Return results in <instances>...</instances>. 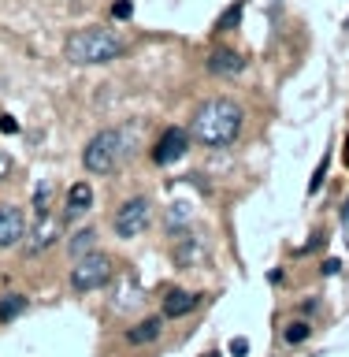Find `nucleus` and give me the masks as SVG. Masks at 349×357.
Here are the masks:
<instances>
[{"instance_id": "f257e3e1", "label": "nucleus", "mask_w": 349, "mask_h": 357, "mask_svg": "<svg viewBox=\"0 0 349 357\" xmlns=\"http://www.w3.org/2000/svg\"><path fill=\"white\" fill-rule=\"evenodd\" d=\"M242 123H245V112L227 97H216V100H205L197 112H194V123H189V138L205 149H223L231 145L234 138L242 134Z\"/></svg>"}, {"instance_id": "f03ea898", "label": "nucleus", "mask_w": 349, "mask_h": 357, "mask_svg": "<svg viewBox=\"0 0 349 357\" xmlns=\"http://www.w3.org/2000/svg\"><path fill=\"white\" fill-rule=\"evenodd\" d=\"M123 38L111 33L104 26H82L67 38V60L78 63V67H100V63H111L116 56H123Z\"/></svg>"}, {"instance_id": "7ed1b4c3", "label": "nucleus", "mask_w": 349, "mask_h": 357, "mask_svg": "<svg viewBox=\"0 0 349 357\" xmlns=\"http://www.w3.org/2000/svg\"><path fill=\"white\" fill-rule=\"evenodd\" d=\"M123 153H127V134L123 130H100L86 142L82 164H86V172H93V175H108L119 167Z\"/></svg>"}, {"instance_id": "20e7f679", "label": "nucleus", "mask_w": 349, "mask_h": 357, "mask_svg": "<svg viewBox=\"0 0 349 357\" xmlns=\"http://www.w3.org/2000/svg\"><path fill=\"white\" fill-rule=\"evenodd\" d=\"M111 275H116L111 257H104V253H86V257H78V264L71 268V287L78 290V294H89V290L108 287Z\"/></svg>"}, {"instance_id": "39448f33", "label": "nucleus", "mask_w": 349, "mask_h": 357, "mask_svg": "<svg viewBox=\"0 0 349 357\" xmlns=\"http://www.w3.org/2000/svg\"><path fill=\"white\" fill-rule=\"evenodd\" d=\"M149 220H153V201L149 197H130L127 205L116 212L111 227H116L119 238H138V234L149 227Z\"/></svg>"}, {"instance_id": "423d86ee", "label": "nucleus", "mask_w": 349, "mask_h": 357, "mask_svg": "<svg viewBox=\"0 0 349 357\" xmlns=\"http://www.w3.org/2000/svg\"><path fill=\"white\" fill-rule=\"evenodd\" d=\"M60 234H63V220L52 216V212H41V216L33 220V227H26V253L38 257L45 250H52Z\"/></svg>"}, {"instance_id": "0eeeda50", "label": "nucleus", "mask_w": 349, "mask_h": 357, "mask_svg": "<svg viewBox=\"0 0 349 357\" xmlns=\"http://www.w3.org/2000/svg\"><path fill=\"white\" fill-rule=\"evenodd\" d=\"M186 149H189V134H186L183 127H167V130L160 134V142L153 145V164L167 167V164L183 160Z\"/></svg>"}, {"instance_id": "6e6552de", "label": "nucleus", "mask_w": 349, "mask_h": 357, "mask_svg": "<svg viewBox=\"0 0 349 357\" xmlns=\"http://www.w3.org/2000/svg\"><path fill=\"white\" fill-rule=\"evenodd\" d=\"M22 234H26V216H22V208L4 205V208H0V250L19 245Z\"/></svg>"}, {"instance_id": "1a4fd4ad", "label": "nucleus", "mask_w": 349, "mask_h": 357, "mask_svg": "<svg viewBox=\"0 0 349 357\" xmlns=\"http://www.w3.org/2000/svg\"><path fill=\"white\" fill-rule=\"evenodd\" d=\"M175 261L183 264V268H194L205 261V238H197V234H189V231H178V238H175Z\"/></svg>"}, {"instance_id": "9d476101", "label": "nucleus", "mask_w": 349, "mask_h": 357, "mask_svg": "<svg viewBox=\"0 0 349 357\" xmlns=\"http://www.w3.org/2000/svg\"><path fill=\"white\" fill-rule=\"evenodd\" d=\"M242 67H245V60H242V56L234 52V49H216V52L208 56V71H212V75H219V78L238 75Z\"/></svg>"}, {"instance_id": "9b49d317", "label": "nucleus", "mask_w": 349, "mask_h": 357, "mask_svg": "<svg viewBox=\"0 0 349 357\" xmlns=\"http://www.w3.org/2000/svg\"><path fill=\"white\" fill-rule=\"evenodd\" d=\"M201 305V294H189V290H171L164 298V317H186Z\"/></svg>"}, {"instance_id": "f8f14e48", "label": "nucleus", "mask_w": 349, "mask_h": 357, "mask_svg": "<svg viewBox=\"0 0 349 357\" xmlns=\"http://www.w3.org/2000/svg\"><path fill=\"white\" fill-rule=\"evenodd\" d=\"M89 205H93V190H89L86 183H75L71 190H67V216H82Z\"/></svg>"}, {"instance_id": "ddd939ff", "label": "nucleus", "mask_w": 349, "mask_h": 357, "mask_svg": "<svg viewBox=\"0 0 349 357\" xmlns=\"http://www.w3.org/2000/svg\"><path fill=\"white\" fill-rule=\"evenodd\" d=\"M127 339H130L134 346H141V342H156V339H160V317L141 320L138 328H130V331H127Z\"/></svg>"}, {"instance_id": "4468645a", "label": "nucleus", "mask_w": 349, "mask_h": 357, "mask_svg": "<svg viewBox=\"0 0 349 357\" xmlns=\"http://www.w3.org/2000/svg\"><path fill=\"white\" fill-rule=\"evenodd\" d=\"M189 220H194V212H189V205H186V201H175V205L167 208V220H164V223H167V231H171V234H178V231H183Z\"/></svg>"}, {"instance_id": "2eb2a0df", "label": "nucleus", "mask_w": 349, "mask_h": 357, "mask_svg": "<svg viewBox=\"0 0 349 357\" xmlns=\"http://www.w3.org/2000/svg\"><path fill=\"white\" fill-rule=\"evenodd\" d=\"M93 242H97V234L89 231V227H82V231H78L75 238H71V257H75V261H78V257L93 253Z\"/></svg>"}, {"instance_id": "dca6fc26", "label": "nucleus", "mask_w": 349, "mask_h": 357, "mask_svg": "<svg viewBox=\"0 0 349 357\" xmlns=\"http://www.w3.org/2000/svg\"><path fill=\"white\" fill-rule=\"evenodd\" d=\"M309 335H312V328H309L305 320H290V324H286V331H283V339L294 346V342H305Z\"/></svg>"}, {"instance_id": "f3484780", "label": "nucleus", "mask_w": 349, "mask_h": 357, "mask_svg": "<svg viewBox=\"0 0 349 357\" xmlns=\"http://www.w3.org/2000/svg\"><path fill=\"white\" fill-rule=\"evenodd\" d=\"M33 208L41 212H52V183H38V190H33Z\"/></svg>"}, {"instance_id": "a211bd4d", "label": "nucleus", "mask_w": 349, "mask_h": 357, "mask_svg": "<svg viewBox=\"0 0 349 357\" xmlns=\"http://www.w3.org/2000/svg\"><path fill=\"white\" fill-rule=\"evenodd\" d=\"M22 309H26V298H22V294H8L4 301H0V317H4V320L19 317Z\"/></svg>"}, {"instance_id": "6ab92c4d", "label": "nucleus", "mask_w": 349, "mask_h": 357, "mask_svg": "<svg viewBox=\"0 0 349 357\" xmlns=\"http://www.w3.org/2000/svg\"><path fill=\"white\" fill-rule=\"evenodd\" d=\"M242 19V0H234V4L227 8V11H223V15H219V22H216V30H231L234 26V22H238Z\"/></svg>"}, {"instance_id": "aec40b11", "label": "nucleus", "mask_w": 349, "mask_h": 357, "mask_svg": "<svg viewBox=\"0 0 349 357\" xmlns=\"http://www.w3.org/2000/svg\"><path fill=\"white\" fill-rule=\"evenodd\" d=\"M323 178H327V156H323V160L316 164V175L309 178V194H316V190L323 186Z\"/></svg>"}, {"instance_id": "412c9836", "label": "nucleus", "mask_w": 349, "mask_h": 357, "mask_svg": "<svg viewBox=\"0 0 349 357\" xmlns=\"http://www.w3.org/2000/svg\"><path fill=\"white\" fill-rule=\"evenodd\" d=\"M130 15H134L130 0H116V4H111V19H130Z\"/></svg>"}, {"instance_id": "4be33fe9", "label": "nucleus", "mask_w": 349, "mask_h": 357, "mask_svg": "<svg viewBox=\"0 0 349 357\" xmlns=\"http://www.w3.org/2000/svg\"><path fill=\"white\" fill-rule=\"evenodd\" d=\"M0 130H4V134H15V130H19V123L11 119V116H0Z\"/></svg>"}, {"instance_id": "5701e85b", "label": "nucleus", "mask_w": 349, "mask_h": 357, "mask_svg": "<svg viewBox=\"0 0 349 357\" xmlns=\"http://www.w3.org/2000/svg\"><path fill=\"white\" fill-rule=\"evenodd\" d=\"M8 172H11V156L0 149V178H8Z\"/></svg>"}, {"instance_id": "b1692460", "label": "nucleus", "mask_w": 349, "mask_h": 357, "mask_svg": "<svg viewBox=\"0 0 349 357\" xmlns=\"http://www.w3.org/2000/svg\"><path fill=\"white\" fill-rule=\"evenodd\" d=\"M231 354H238V357L249 354V342H245V339H234V342H231Z\"/></svg>"}, {"instance_id": "393cba45", "label": "nucleus", "mask_w": 349, "mask_h": 357, "mask_svg": "<svg viewBox=\"0 0 349 357\" xmlns=\"http://www.w3.org/2000/svg\"><path fill=\"white\" fill-rule=\"evenodd\" d=\"M339 268H342V261H334V257H331V261H323V275H334Z\"/></svg>"}, {"instance_id": "a878e982", "label": "nucleus", "mask_w": 349, "mask_h": 357, "mask_svg": "<svg viewBox=\"0 0 349 357\" xmlns=\"http://www.w3.org/2000/svg\"><path fill=\"white\" fill-rule=\"evenodd\" d=\"M208 357H216V354H208Z\"/></svg>"}, {"instance_id": "bb28decb", "label": "nucleus", "mask_w": 349, "mask_h": 357, "mask_svg": "<svg viewBox=\"0 0 349 357\" xmlns=\"http://www.w3.org/2000/svg\"><path fill=\"white\" fill-rule=\"evenodd\" d=\"M0 320H4V317H0Z\"/></svg>"}]
</instances>
